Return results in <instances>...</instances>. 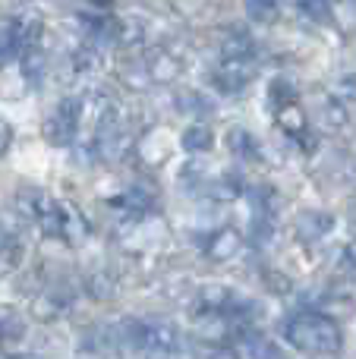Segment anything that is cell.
<instances>
[{"label":"cell","instance_id":"3","mask_svg":"<svg viewBox=\"0 0 356 359\" xmlns=\"http://www.w3.org/2000/svg\"><path fill=\"white\" fill-rule=\"evenodd\" d=\"M123 322L126 353H142L149 359H174L183 350V334L177 325L161 318H120Z\"/></svg>","mask_w":356,"mask_h":359},{"label":"cell","instance_id":"12","mask_svg":"<svg viewBox=\"0 0 356 359\" xmlns=\"http://www.w3.org/2000/svg\"><path fill=\"white\" fill-rule=\"evenodd\" d=\"M256 54V41L249 32L243 29H227V35L221 38V57H252Z\"/></svg>","mask_w":356,"mask_h":359},{"label":"cell","instance_id":"16","mask_svg":"<svg viewBox=\"0 0 356 359\" xmlns=\"http://www.w3.org/2000/svg\"><path fill=\"white\" fill-rule=\"evenodd\" d=\"M296 13L315 25H331L334 22V4L331 0H294Z\"/></svg>","mask_w":356,"mask_h":359},{"label":"cell","instance_id":"15","mask_svg":"<svg viewBox=\"0 0 356 359\" xmlns=\"http://www.w3.org/2000/svg\"><path fill=\"white\" fill-rule=\"evenodd\" d=\"M240 344H243V353H246V359H284L281 350H278L275 344L268 341V337L256 334V331H243Z\"/></svg>","mask_w":356,"mask_h":359},{"label":"cell","instance_id":"18","mask_svg":"<svg viewBox=\"0 0 356 359\" xmlns=\"http://www.w3.org/2000/svg\"><path fill=\"white\" fill-rule=\"evenodd\" d=\"M243 10L252 22L259 25H271L281 16V0H243Z\"/></svg>","mask_w":356,"mask_h":359},{"label":"cell","instance_id":"1","mask_svg":"<svg viewBox=\"0 0 356 359\" xmlns=\"http://www.w3.org/2000/svg\"><path fill=\"white\" fill-rule=\"evenodd\" d=\"M16 215L22 221L35 224L48 240H63L67 246H79L85 240L88 227L82 221V215L73 208L69 202L48 196V192L35 189V186H25L16 196Z\"/></svg>","mask_w":356,"mask_h":359},{"label":"cell","instance_id":"6","mask_svg":"<svg viewBox=\"0 0 356 359\" xmlns=\"http://www.w3.org/2000/svg\"><path fill=\"white\" fill-rule=\"evenodd\" d=\"M271 101H275L278 126H281L287 136H294V139L306 136L309 133L306 114H303V107L296 104V95H294V88H290L287 82H275V86H271Z\"/></svg>","mask_w":356,"mask_h":359},{"label":"cell","instance_id":"21","mask_svg":"<svg viewBox=\"0 0 356 359\" xmlns=\"http://www.w3.org/2000/svg\"><path fill=\"white\" fill-rule=\"evenodd\" d=\"M85 287L95 299H111V293H114V280L107 278V274H92Z\"/></svg>","mask_w":356,"mask_h":359},{"label":"cell","instance_id":"8","mask_svg":"<svg viewBox=\"0 0 356 359\" xmlns=\"http://www.w3.org/2000/svg\"><path fill=\"white\" fill-rule=\"evenodd\" d=\"M142 73L149 82H174L183 73V60L170 50L158 48L149 54V60H142Z\"/></svg>","mask_w":356,"mask_h":359},{"label":"cell","instance_id":"25","mask_svg":"<svg viewBox=\"0 0 356 359\" xmlns=\"http://www.w3.org/2000/svg\"><path fill=\"white\" fill-rule=\"evenodd\" d=\"M4 359H38V356H32V353H10V356H4Z\"/></svg>","mask_w":356,"mask_h":359},{"label":"cell","instance_id":"14","mask_svg":"<svg viewBox=\"0 0 356 359\" xmlns=\"http://www.w3.org/2000/svg\"><path fill=\"white\" fill-rule=\"evenodd\" d=\"M227 145H231V151L240 158V161H259V142L249 130H243V126H233V130L227 133Z\"/></svg>","mask_w":356,"mask_h":359},{"label":"cell","instance_id":"22","mask_svg":"<svg viewBox=\"0 0 356 359\" xmlns=\"http://www.w3.org/2000/svg\"><path fill=\"white\" fill-rule=\"evenodd\" d=\"M180 16H202L208 10V0H167Z\"/></svg>","mask_w":356,"mask_h":359},{"label":"cell","instance_id":"7","mask_svg":"<svg viewBox=\"0 0 356 359\" xmlns=\"http://www.w3.org/2000/svg\"><path fill=\"white\" fill-rule=\"evenodd\" d=\"M73 303H76L73 287L54 284L32 299V316H35L38 322H57V318H63L69 309H73Z\"/></svg>","mask_w":356,"mask_h":359},{"label":"cell","instance_id":"23","mask_svg":"<svg viewBox=\"0 0 356 359\" xmlns=\"http://www.w3.org/2000/svg\"><path fill=\"white\" fill-rule=\"evenodd\" d=\"M180 107L183 111H189V114H208V101L202 98V95H196V92L180 95Z\"/></svg>","mask_w":356,"mask_h":359},{"label":"cell","instance_id":"9","mask_svg":"<svg viewBox=\"0 0 356 359\" xmlns=\"http://www.w3.org/2000/svg\"><path fill=\"white\" fill-rule=\"evenodd\" d=\"M25 334H29V322L22 318V312L13 306H0V353H10L13 347H19Z\"/></svg>","mask_w":356,"mask_h":359},{"label":"cell","instance_id":"20","mask_svg":"<svg viewBox=\"0 0 356 359\" xmlns=\"http://www.w3.org/2000/svg\"><path fill=\"white\" fill-rule=\"evenodd\" d=\"M22 54V44H19V35H16V25L13 22H4L0 25V69L10 67L16 57Z\"/></svg>","mask_w":356,"mask_h":359},{"label":"cell","instance_id":"4","mask_svg":"<svg viewBox=\"0 0 356 359\" xmlns=\"http://www.w3.org/2000/svg\"><path fill=\"white\" fill-rule=\"evenodd\" d=\"M82 126V98H63L44 117V139L50 145H73Z\"/></svg>","mask_w":356,"mask_h":359},{"label":"cell","instance_id":"13","mask_svg":"<svg viewBox=\"0 0 356 359\" xmlns=\"http://www.w3.org/2000/svg\"><path fill=\"white\" fill-rule=\"evenodd\" d=\"M180 145L189 151V155H205V151H212V145H214V133L208 130L205 123H193L183 130Z\"/></svg>","mask_w":356,"mask_h":359},{"label":"cell","instance_id":"17","mask_svg":"<svg viewBox=\"0 0 356 359\" xmlns=\"http://www.w3.org/2000/svg\"><path fill=\"white\" fill-rule=\"evenodd\" d=\"M328 101H334L347 117L356 114V76H341L331 86V92H328Z\"/></svg>","mask_w":356,"mask_h":359},{"label":"cell","instance_id":"19","mask_svg":"<svg viewBox=\"0 0 356 359\" xmlns=\"http://www.w3.org/2000/svg\"><path fill=\"white\" fill-rule=\"evenodd\" d=\"M331 227H334V221L328 215H319V211H306V215L296 221V230L303 233V240H319V236H325Z\"/></svg>","mask_w":356,"mask_h":359},{"label":"cell","instance_id":"11","mask_svg":"<svg viewBox=\"0 0 356 359\" xmlns=\"http://www.w3.org/2000/svg\"><path fill=\"white\" fill-rule=\"evenodd\" d=\"M35 88V82L29 79V73L22 69V63H13V67H4L0 69V98L6 101H16V98H25V95Z\"/></svg>","mask_w":356,"mask_h":359},{"label":"cell","instance_id":"10","mask_svg":"<svg viewBox=\"0 0 356 359\" xmlns=\"http://www.w3.org/2000/svg\"><path fill=\"white\" fill-rule=\"evenodd\" d=\"M240 249H243V236H240L233 227L214 230L205 243V255L212 262H231L233 255H240Z\"/></svg>","mask_w":356,"mask_h":359},{"label":"cell","instance_id":"5","mask_svg":"<svg viewBox=\"0 0 356 359\" xmlns=\"http://www.w3.org/2000/svg\"><path fill=\"white\" fill-rule=\"evenodd\" d=\"M259 76V63L256 57H224V60L214 67L212 73V82L218 92L224 95H240L256 82Z\"/></svg>","mask_w":356,"mask_h":359},{"label":"cell","instance_id":"2","mask_svg":"<svg viewBox=\"0 0 356 359\" xmlns=\"http://www.w3.org/2000/svg\"><path fill=\"white\" fill-rule=\"evenodd\" d=\"M284 337L290 347L313 356H334L344 347V331L325 312H296L284 322Z\"/></svg>","mask_w":356,"mask_h":359},{"label":"cell","instance_id":"24","mask_svg":"<svg viewBox=\"0 0 356 359\" xmlns=\"http://www.w3.org/2000/svg\"><path fill=\"white\" fill-rule=\"evenodd\" d=\"M10 145H13V126L6 120H0V158L10 151Z\"/></svg>","mask_w":356,"mask_h":359},{"label":"cell","instance_id":"26","mask_svg":"<svg viewBox=\"0 0 356 359\" xmlns=\"http://www.w3.org/2000/svg\"><path fill=\"white\" fill-rule=\"evenodd\" d=\"M95 4H107V0H95Z\"/></svg>","mask_w":356,"mask_h":359}]
</instances>
